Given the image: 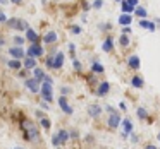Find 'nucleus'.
I'll list each match as a JSON object with an SVG mask.
<instances>
[{"label": "nucleus", "instance_id": "nucleus-1", "mask_svg": "<svg viewBox=\"0 0 160 149\" xmlns=\"http://www.w3.org/2000/svg\"><path fill=\"white\" fill-rule=\"evenodd\" d=\"M22 130L26 134V139L31 142H40V134H38V128L33 125V122H24L22 123Z\"/></svg>", "mask_w": 160, "mask_h": 149}, {"label": "nucleus", "instance_id": "nucleus-2", "mask_svg": "<svg viewBox=\"0 0 160 149\" xmlns=\"http://www.w3.org/2000/svg\"><path fill=\"white\" fill-rule=\"evenodd\" d=\"M26 55H28V57H33V58H36V57H42V55H43V48H42V45H40L38 41H36V43H31V46L28 48Z\"/></svg>", "mask_w": 160, "mask_h": 149}, {"label": "nucleus", "instance_id": "nucleus-3", "mask_svg": "<svg viewBox=\"0 0 160 149\" xmlns=\"http://www.w3.org/2000/svg\"><path fill=\"white\" fill-rule=\"evenodd\" d=\"M24 82H26V87H28V89L31 91L33 94L38 93V91H42V87H40V81L35 79V77H29V79L24 81Z\"/></svg>", "mask_w": 160, "mask_h": 149}, {"label": "nucleus", "instance_id": "nucleus-4", "mask_svg": "<svg viewBox=\"0 0 160 149\" xmlns=\"http://www.w3.org/2000/svg\"><path fill=\"white\" fill-rule=\"evenodd\" d=\"M40 93H42V98L47 101V103H48V101H52V98H53V96H52V84L43 82L42 91H40Z\"/></svg>", "mask_w": 160, "mask_h": 149}, {"label": "nucleus", "instance_id": "nucleus-5", "mask_svg": "<svg viewBox=\"0 0 160 149\" xmlns=\"http://www.w3.org/2000/svg\"><path fill=\"white\" fill-rule=\"evenodd\" d=\"M121 123H122L121 115H119L117 111H115V113H110V117H108V127H110V128H117Z\"/></svg>", "mask_w": 160, "mask_h": 149}, {"label": "nucleus", "instance_id": "nucleus-6", "mask_svg": "<svg viewBox=\"0 0 160 149\" xmlns=\"http://www.w3.org/2000/svg\"><path fill=\"white\" fill-rule=\"evenodd\" d=\"M59 106H60V110H62L66 115H71V113H72V108H71V105L67 103V98H66V96H60V98H59Z\"/></svg>", "mask_w": 160, "mask_h": 149}, {"label": "nucleus", "instance_id": "nucleus-7", "mask_svg": "<svg viewBox=\"0 0 160 149\" xmlns=\"http://www.w3.org/2000/svg\"><path fill=\"white\" fill-rule=\"evenodd\" d=\"M9 53H11V57H12V58H16V60L26 58V57H24V50H22L21 46H12V48L9 50Z\"/></svg>", "mask_w": 160, "mask_h": 149}, {"label": "nucleus", "instance_id": "nucleus-8", "mask_svg": "<svg viewBox=\"0 0 160 149\" xmlns=\"http://www.w3.org/2000/svg\"><path fill=\"white\" fill-rule=\"evenodd\" d=\"M128 65H129V69L138 70L139 67H141V62H139V57H138V55H131V57L128 58Z\"/></svg>", "mask_w": 160, "mask_h": 149}, {"label": "nucleus", "instance_id": "nucleus-9", "mask_svg": "<svg viewBox=\"0 0 160 149\" xmlns=\"http://www.w3.org/2000/svg\"><path fill=\"white\" fill-rule=\"evenodd\" d=\"M55 62H53V69H62L64 67V53L62 52H55Z\"/></svg>", "mask_w": 160, "mask_h": 149}, {"label": "nucleus", "instance_id": "nucleus-10", "mask_svg": "<svg viewBox=\"0 0 160 149\" xmlns=\"http://www.w3.org/2000/svg\"><path fill=\"white\" fill-rule=\"evenodd\" d=\"M122 127H124V134H122V137H128V134H131L132 132V122L129 120V118H124L122 120Z\"/></svg>", "mask_w": 160, "mask_h": 149}, {"label": "nucleus", "instance_id": "nucleus-11", "mask_svg": "<svg viewBox=\"0 0 160 149\" xmlns=\"http://www.w3.org/2000/svg\"><path fill=\"white\" fill-rule=\"evenodd\" d=\"M131 22H132V16L131 14H121V16H119V24H121V26H124V28H126V26H129Z\"/></svg>", "mask_w": 160, "mask_h": 149}, {"label": "nucleus", "instance_id": "nucleus-12", "mask_svg": "<svg viewBox=\"0 0 160 149\" xmlns=\"http://www.w3.org/2000/svg\"><path fill=\"white\" fill-rule=\"evenodd\" d=\"M22 65H24V69H28V70L36 69V58H33V57H26L24 62H22Z\"/></svg>", "mask_w": 160, "mask_h": 149}, {"label": "nucleus", "instance_id": "nucleus-13", "mask_svg": "<svg viewBox=\"0 0 160 149\" xmlns=\"http://www.w3.org/2000/svg\"><path fill=\"white\" fill-rule=\"evenodd\" d=\"M108 91H110V84H108L107 81H103V82H102L100 86H98L97 94H98V96H105V94H107Z\"/></svg>", "mask_w": 160, "mask_h": 149}, {"label": "nucleus", "instance_id": "nucleus-14", "mask_svg": "<svg viewBox=\"0 0 160 149\" xmlns=\"http://www.w3.org/2000/svg\"><path fill=\"white\" fill-rule=\"evenodd\" d=\"M43 41L47 43V45H52V43L57 41V33L55 31H48L45 36H43Z\"/></svg>", "mask_w": 160, "mask_h": 149}, {"label": "nucleus", "instance_id": "nucleus-15", "mask_svg": "<svg viewBox=\"0 0 160 149\" xmlns=\"http://www.w3.org/2000/svg\"><path fill=\"white\" fill-rule=\"evenodd\" d=\"M102 50H103V52H112V50H114V40L105 38L103 43H102Z\"/></svg>", "mask_w": 160, "mask_h": 149}, {"label": "nucleus", "instance_id": "nucleus-16", "mask_svg": "<svg viewBox=\"0 0 160 149\" xmlns=\"http://www.w3.org/2000/svg\"><path fill=\"white\" fill-rule=\"evenodd\" d=\"M131 86H132V87H136V89H141V87L145 86V81H143V77L134 76V77L131 79Z\"/></svg>", "mask_w": 160, "mask_h": 149}, {"label": "nucleus", "instance_id": "nucleus-17", "mask_svg": "<svg viewBox=\"0 0 160 149\" xmlns=\"http://www.w3.org/2000/svg\"><path fill=\"white\" fill-rule=\"evenodd\" d=\"M100 113H102V106H98V105H91V106L88 108V115L93 117V118H97Z\"/></svg>", "mask_w": 160, "mask_h": 149}, {"label": "nucleus", "instance_id": "nucleus-18", "mask_svg": "<svg viewBox=\"0 0 160 149\" xmlns=\"http://www.w3.org/2000/svg\"><path fill=\"white\" fill-rule=\"evenodd\" d=\"M57 137H59V141H60V144H64V142L67 141V139L71 137V134L67 130H62V128H60L59 132H57Z\"/></svg>", "mask_w": 160, "mask_h": 149}, {"label": "nucleus", "instance_id": "nucleus-19", "mask_svg": "<svg viewBox=\"0 0 160 149\" xmlns=\"http://www.w3.org/2000/svg\"><path fill=\"white\" fill-rule=\"evenodd\" d=\"M7 65L11 67L12 70H19V69H21V67H24V65H22V63H21V60H16V58L9 60V62H7Z\"/></svg>", "mask_w": 160, "mask_h": 149}, {"label": "nucleus", "instance_id": "nucleus-20", "mask_svg": "<svg viewBox=\"0 0 160 149\" xmlns=\"http://www.w3.org/2000/svg\"><path fill=\"white\" fill-rule=\"evenodd\" d=\"M33 77H35V79H38L40 82H42V81H45V74H43V70L42 69H38V67H36V69H33Z\"/></svg>", "mask_w": 160, "mask_h": 149}, {"label": "nucleus", "instance_id": "nucleus-21", "mask_svg": "<svg viewBox=\"0 0 160 149\" xmlns=\"http://www.w3.org/2000/svg\"><path fill=\"white\" fill-rule=\"evenodd\" d=\"M26 40H29L31 43H36V41H38V35H36V31L28 29V31H26Z\"/></svg>", "mask_w": 160, "mask_h": 149}, {"label": "nucleus", "instance_id": "nucleus-22", "mask_svg": "<svg viewBox=\"0 0 160 149\" xmlns=\"http://www.w3.org/2000/svg\"><path fill=\"white\" fill-rule=\"evenodd\" d=\"M139 26H141L143 29H148V31H155V24L153 22H150V21H139Z\"/></svg>", "mask_w": 160, "mask_h": 149}, {"label": "nucleus", "instance_id": "nucleus-23", "mask_svg": "<svg viewBox=\"0 0 160 149\" xmlns=\"http://www.w3.org/2000/svg\"><path fill=\"white\" fill-rule=\"evenodd\" d=\"M7 24H9V28H12V29H21V19H9Z\"/></svg>", "mask_w": 160, "mask_h": 149}, {"label": "nucleus", "instance_id": "nucleus-24", "mask_svg": "<svg viewBox=\"0 0 160 149\" xmlns=\"http://www.w3.org/2000/svg\"><path fill=\"white\" fill-rule=\"evenodd\" d=\"M91 70H93L95 74H102V72H103V65H102V63L98 62V60H95L93 65H91Z\"/></svg>", "mask_w": 160, "mask_h": 149}, {"label": "nucleus", "instance_id": "nucleus-25", "mask_svg": "<svg viewBox=\"0 0 160 149\" xmlns=\"http://www.w3.org/2000/svg\"><path fill=\"white\" fill-rule=\"evenodd\" d=\"M136 11V7H132V5H129L128 2H122V12H124V14H131V12H134Z\"/></svg>", "mask_w": 160, "mask_h": 149}, {"label": "nucleus", "instance_id": "nucleus-26", "mask_svg": "<svg viewBox=\"0 0 160 149\" xmlns=\"http://www.w3.org/2000/svg\"><path fill=\"white\" fill-rule=\"evenodd\" d=\"M136 113H138V118H141V120H145V118L148 117V111H146V108H143V106H139Z\"/></svg>", "mask_w": 160, "mask_h": 149}, {"label": "nucleus", "instance_id": "nucleus-27", "mask_svg": "<svg viewBox=\"0 0 160 149\" xmlns=\"http://www.w3.org/2000/svg\"><path fill=\"white\" fill-rule=\"evenodd\" d=\"M134 14L138 16V17H146V9L145 7H136V11H134Z\"/></svg>", "mask_w": 160, "mask_h": 149}, {"label": "nucleus", "instance_id": "nucleus-28", "mask_svg": "<svg viewBox=\"0 0 160 149\" xmlns=\"http://www.w3.org/2000/svg\"><path fill=\"white\" fill-rule=\"evenodd\" d=\"M53 62H55V57H47V60H45V65L48 67V69H53Z\"/></svg>", "mask_w": 160, "mask_h": 149}, {"label": "nucleus", "instance_id": "nucleus-29", "mask_svg": "<svg viewBox=\"0 0 160 149\" xmlns=\"http://www.w3.org/2000/svg\"><path fill=\"white\" fill-rule=\"evenodd\" d=\"M40 125H42L43 128H47V130H48V128H50V120H48V118H45V117L40 118Z\"/></svg>", "mask_w": 160, "mask_h": 149}, {"label": "nucleus", "instance_id": "nucleus-30", "mask_svg": "<svg viewBox=\"0 0 160 149\" xmlns=\"http://www.w3.org/2000/svg\"><path fill=\"white\" fill-rule=\"evenodd\" d=\"M119 41H121V45H122V46H128V45H129V36H128V35H122Z\"/></svg>", "mask_w": 160, "mask_h": 149}, {"label": "nucleus", "instance_id": "nucleus-31", "mask_svg": "<svg viewBox=\"0 0 160 149\" xmlns=\"http://www.w3.org/2000/svg\"><path fill=\"white\" fill-rule=\"evenodd\" d=\"M22 43H24V38H22V36H16L14 38V46H21Z\"/></svg>", "mask_w": 160, "mask_h": 149}, {"label": "nucleus", "instance_id": "nucleus-32", "mask_svg": "<svg viewBox=\"0 0 160 149\" xmlns=\"http://www.w3.org/2000/svg\"><path fill=\"white\" fill-rule=\"evenodd\" d=\"M72 67H74V69L78 70V72H79V70H81V63H79V60L72 58Z\"/></svg>", "mask_w": 160, "mask_h": 149}, {"label": "nucleus", "instance_id": "nucleus-33", "mask_svg": "<svg viewBox=\"0 0 160 149\" xmlns=\"http://www.w3.org/2000/svg\"><path fill=\"white\" fill-rule=\"evenodd\" d=\"M102 5H103V0H95V2H93V7L95 9H102Z\"/></svg>", "mask_w": 160, "mask_h": 149}, {"label": "nucleus", "instance_id": "nucleus-34", "mask_svg": "<svg viewBox=\"0 0 160 149\" xmlns=\"http://www.w3.org/2000/svg\"><path fill=\"white\" fill-rule=\"evenodd\" d=\"M71 33H72V35H79L81 28H79V26H72V28H71Z\"/></svg>", "mask_w": 160, "mask_h": 149}, {"label": "nucleus", "instance_id": "nucleus-35", "mask_svg": "<svg viewBox=\"0 0 160 149\" xmlns=\"http://www.w3.org/2000/svg\"><path fill=\"white\" fill-rule=\"evenodd\" d=\"M52 142H53V146H55V147H59L60 146V141H59V137H57V134L53 135V139H52Z\"/></svg>", "mask_w": 160, "mask_h": 149}, {"label": "nucleus", "instance_id": "nucleus-36", "mask_svg": "<svg viewBox=\"0 0 160 149\" xmlns=\"http://www.w3.org/2000/svg\"><path fill=\"white\" fill-rule=\"evenodd\" d=\"M9 19H7V16L4 14V12H0V22H7Z\"/></svg>", "mask_w": 160, "mask_h": 149}, {"label": "nucleus", "instance_id": "nucleus-37", "mask_svg": "<svg viewBox=\"0 0 160 149\" xmlns=\"http://www.w3.org/2000/svg\"><path fill=\"white\" fill-rule=\"evenodd\" d=\"M129 5H132V7H138V0H126Z\"/></svg>", "mask_w": 160, "mask_h": 149}, {"label": "nucleus", "instance_id": "nucleus-38", "mask_svg": "<svg viewBox=\"0 0 160 149\" xmlns=\"http://www.w3.org/2000/svg\"><path fill=\"white\" fill-rule=\"evenodd\" d=\"M122 35H131V28H128V26L122 28Z\"/></svg>", "mask_w": 160, "mask_h": 149}, {"label": "nucleus", "instance_id": "nucleus-39", "mask_svg": "<svg viewBox=\"0 0 160 149\" xmlns=\"http://www.w3.org/2000/svg\"><path fill=\"white\" fill-rule=\"evenodd\" d=\"M83 9H84V11H90V9H91V5L88 4V2H83Z\"/></svg>", "mask_w": 160, "mask_h": 149}, {"label": "nucleus", "instance_id": "nucleus-40", "mask_svg": "<svg viewBox=\"0 0 160 149\" xmlns=\"http://www.w3.org/2000/svg\"><path fill=\"white\" fill-rule=\"evenodd\" d=\"M100 29H103V31H108V29H110V26H108V24H100Z\"/></svg>", "mask_w": 160, "mask_h": 149}, {"label": "nucleus", "instance_id": "nucleus-41", "mask_svg": "<svg viewBox=\"0 0 160 149\" xmlns=\"http://www.w3.org/2000/svg\"><path fill=\"white\" fill-rule=\"evenodd\" d=\"M119 106H121V110H122V111H126V110H128V108H126V103H124V101H122V103L119 105Z\"/></svg>", "mask_w": 160, "mask_h": 149}, {"label": "nucleus", "instance_id": "nucleus-42", "mask_svg": "<svg viewBox=\"0 0 160 149\" xmlns=\"http://www.w3.org/2000/svg\"><path fill=\"white\" fill-rule=\"evenodd\" d=\"M131 141H132V142H138V135L131 134Z\"/></svg>", "mask_w": 160, "mask_h": 149}, {"label": "nucleus", "instance_id": "nucleus-43", "mask_svg": "<svg viewBox=\"0 0 160 149\" xmlns=\"http://www.w3.org/2000/svg\"><path fill=\"white\" fill-rule=\"evenodd\" d=\"M145 149H158V147H157V146H152V144H148Z\"/></svg>", "mask_w": 160, "mask_h": 149}, {"label": "nucleus", "instance_id": "nucleus-44", "mask_svg": "<svg viewBox=\"0 0 160 149\" xmlns=\"http://www.w3.org/2000/svg\"><path fill=\"white\" fill-rule=\"evenodd\" d=\"M69 91H71L69 87H62V93H64V94H67V93H69Z\"/></svg>", "mask_w": 160, "mask_h": 149}, {"label": "nucleus", "instance_id": "nucleus-45", "mask_svg": "<svg viewBox=\"0 0 160 149\" xmlns=\"http://www.w3.org/2000/svg\"><path fill=\"white\" fill-rule=\"evenodd\" d=\"M42 108L43 110H48V103H42Z\"/></svg>", "mask_w": 160, "mask_h": 149}, {"label": "nucleus", "instance_id": "nucleus-46", "mask_svg": "<svg viewBox=\"0 0 160 149\" xmlns=\"http://www.w3.org/2000/svg\"><path fill=\"white\" fill-rule=\"evenodd\" d=\"M12 4H22V0H11Z\"/></svg>", "mask_w": 160, "mask_h": 149}, {"label": "nucleus", "instance_id": "nucleus-47", "mask_svg": "<svg viewBox=\"0 0 160 149\" xmlns=\"http://www.w3.org/2000/svg\"><path fill=\"white\" fill-rule=\"evenodd\" d=\"M4 45V38H0V46Z\"/></svg>", "mask_w": 160, "mask_h": 149}, {"label": "nucleus", "instance_id": "nucleus-48", "mask_svg": "<svg viewBox=\"0 0 160 149\" xmlns=\"http://www.w3.org/2000/svg\"><path fill=\"white\" fill-rule=\"evenodd\" d=\"M0 4H7V0H0Z\"/></svg>", "mask_w": 160, "mask_h": 149}, {"label": "nucleus", "instance_id": "nucleus-49", "mask_svg": "<svg viewBox=\"0 0 160 149\" xmlns=\"http://www.w3.org/2000/svg\"><path fill=\"white\" fill-rule=\"evenodd\" d=\"M115 2H124V0H115Z\"/></svg>", "mask_w": 160, "mask_h": 149}, {"label": "nucleus", "instance_id": "nucleus-50", "mask_svg": "<svg viewBox=\"0 0 160 149\" xmlns=\"http://www.w3.org/2000/svg\"><path fill=\"white\" fill-rule=\"evenodd\" d=\"M158 141H160V134H158Z\"/></svg>", "mask_w": 160, "mask_h": 149}, {"label": "nucleus", "instance_id": "nucleus-51", "mask_svg": "<svg viewBox=\"0 0 160 149\" xmlns=\"http://www.w3.org/2000/svg\"><path fill=\"white\" fill-rule=\"evenodd\" d=\"M16 149H22V147H16Z\"/></svg>", "mask_w": 160, "mask_h": 149}]
</instances>
